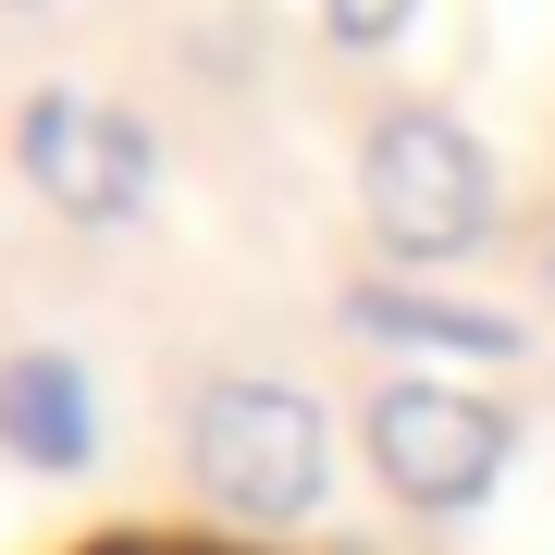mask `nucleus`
<instances>
[{"label":"nucleus","mask_w":555,"mask_h":555,"mask_svg":"<svg viewBox=\"0 0 555 555\" xmlns=\"http://www.w3.org/2000/svg\"><path fill=\"white\" fill-rule=\"evenodd\" d=\"M185 469H198V494L222 518H247V531H297V518L334 494V420H321L297 383H210L198 408H185Z\"/></svg>","instance_id":"obj_1"},{"label":"nucleus","mask_w":555,"mask_h":555,"mask_svg":"<svg viewBox=\"0 0 555 555\" xmlns=\"http://www.w3.org/2000/svg\"><path fill=\"white\" fill-rule=\"evenodd\" d=\"M358 210H371L383 259L408 272H444L494 235V160L456 112H383L371 149H358Z\"/></svg>","instance_id":"obj_2"},{"label":"nucleus","mask_w":555,"mask_h":555,"mask_svg":"<svg viewBox=\"0 0 555 555\" xmlns=\"http://www.w3.org/2000/svg\"><path fill=\"white\" fill-rule=\"evenodd\" d=\"M358 444H371L383 494L420 506V518H456L506 481L518 456V420L481 396V383H444V371H396L371 408H358Z\"/></svg>","instance_id":"obj_3"},{"label":"nucleus","mask_w":555,"mask_h":555,"mask_svg":"<svg viewBox=\"0 0 555 555\" xmlns=\"http://www.w3.org/2000/svg\"><path fill=\"white\" fill-rule=\"evenodd\" d=\"M13 160H25V185H38L62 222H124V210H149V173H160L149 124L112 112V100H75V87H38V100H25Z\"/></svg>","instance_id":"obj_4"},{"label":"nucleus","mask_w":555,"mask_h":555,"mask_svg":"<svg viewBox=\"0 0 555 555\" xmlns=\"http://www.w3.org/2000/svg\"><path fill=\"white\" fill-rule=\"evenodd\" d=\"M0 456H25L50 481H75L100 456V396H87V371L62 346H13L0 358Z\"/></svg>","instance_id":"obj_5"},{"label":"nucleus","mask_w":555,"mask_h":555,"mask_svg":"<svg viewBox=\"0 0 555 555\" xmlns=\"http://www.w3.org/2000/svg\"><path fill=\"white\" fill-rule=\"evenodd\" d=\"M346 321L371 346H408V358H469V371H506L531 358V321L518 309H481V297H433V284H358Z\"/></svg>","instance_id":"obj_6"},{"label":"nucleus","mask_w":555,"mask_h":555,"mask_svg":"<svg viewBox=\"0 0 555 555\" xmlns=\"http://www.w3.org/2000/svg\"><path fill=\"white\" fill-rule=\"evenodd\" d=\"M420 25V0H321V38L334 50H396Z\"/></svg>","instance_id":"obj_7"},{"label":"nucleus","mask_w":555,"mask_h":555,"mask_svg":"<svg viewBox=\"0 0 555 555\" xmlns=\"http://www.w3.org/2000/svg\"><path fill=\"white\" fill-rule=\"evenodd\" d=\"M543 297H555V247H543Z\"/></svg>","instance_id":"obj_8"}]
</instances>
